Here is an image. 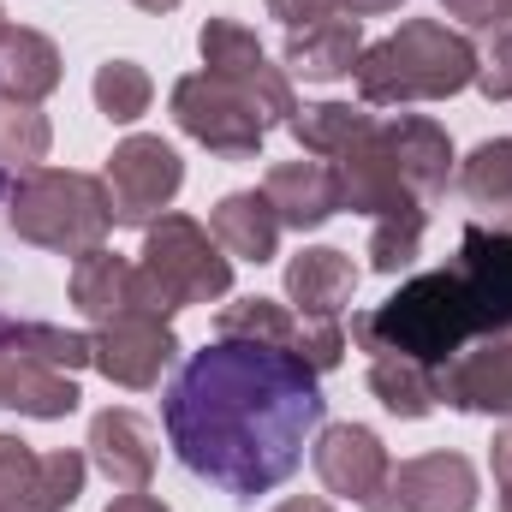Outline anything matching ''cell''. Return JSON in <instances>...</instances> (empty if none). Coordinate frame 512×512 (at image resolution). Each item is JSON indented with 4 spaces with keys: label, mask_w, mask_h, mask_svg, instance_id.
<instances>
[{
    "label": "cell",
    "mask_w": 512,
    "mask_h": 512,
    "mask_svg": "<svg viewBox=\"0 0 512 512\" xmlns=\"http://www.w3.org/2000/svg\"><path fill=\"white\" fill-rule=\"evenodd\" d=\"M322 405L328 399L304 358L256 340H215L185 358L161 417L191 477L215 483L233 501H251L298 471L304 435L322 423Z\"/></svg>",
    "instance_id": "6da1fadb"
},
{
    "label": "cell",
    "mask_w": 512,
    "mask_h": 512,
    "mask_svg": "<svg viewBox=\"0 0 512 512\" xmlns=\"http://www.w3.org/2000/svg\"><path fill=\"white\" fill-rule=\"evenodd\" d=\"M364 108H405V102H447L477 84V42L435 18H405L393 36L370 42L352 66Z\"/></svg>",
    "instance_id": "7a4b0ae2"
},
{
    "label": "cell",
    "mask_w": 512,
    "mask_h": 512,
    "mask_svg": "<svg viewBox=\"0 0 512 512\" xmlns=\"http://www.w3.org/2000/svg\"><path fill=\"white\" fill-rule=\"evenodd\" d=\"M352 340L370 358H417V364H447L453 352H465L477 340V316L465 304V286L453 268H429L417 280H405L393 298H382L376 310L352 316Z\"/></svg>",
    "instance_id": "3957f363"
},
{
    "label": "cell",
    "mask_w": 512,
    "mask_h": 512,
    "mask_svg": "<svg viewBox=\"0 0 512 512\" xmlns=\"http://www.w3.org/2000/svg\"><path fill=\"white\" fill-rule=\"evenodd\" d=\"M6 221H12V233L24 245H42V251H60V256H84V251H96V245H108L114 203H108V185L96 173L36 167V173H24L6 191Z\"/></svg>",
    "instance_id": "277c9868"
},
{
    "label": "cell",
    "mask_w": 512,
    "mask_h": 512,
    "mask_svg": "<svg viewBox=\"0 0 512 512\" xmlns=\"http://www.w3.org/2000/svg\"><path fill=\"white\" fill-rule=\"evenodd\" d=\"M143 274L161 280V292L185 304H215L233 292V256L215 245V233L191 215H161L143 227Z\"/></svg>",
    "instance_id": "5b68a950"
},
{
    "label": "cell",
    "mask_w": 512,
    "mask_h": 512,
    "mask_svg": "<svg viewBox=\"0 0 512 512\" xmlns=\"http://www.w3.org/2000/svg\"><path fill=\"white\" fill-rule=\"evenodd\" d=\"M173 120L185 137H197L209 155H227V161H251L268 137L262 108L215 72H185L173 84Z\"/></svg>",
    "instance_id": "8992f818"
},
{
    "label": "cell",
    "mask_w": 512,
    "mask_h": 512,
    "mask_svg": "<svg viewBox=\"0 0 512 512\" xmlns=\"http://www.w3.org/2000/svg\"><path fill=\"white\" fill-rule=\"evenodd\" d=\"M102 185H108V203H114V227H149L167 215V203L179 197L185 185V161L173 143L137 131L126 143H114L108 167H102Z\"/></svg>",
    "instance_id": "52a82bcc"
},
{
    "label": "cell",
    "mask_w": 512,
    "mask_h": 512,
    "mask_svg": "<svg viewBox=\"0 0 512 512\" xmlns=\"http://www.w3.org/2000/svg\"><path fill=\"white\" fill-rule=\"evenodd\" d=\"M197 48H203V66H209L215 78H227L239 96H251L268 126H292V114H298L292 84H286V72L262 54V42H256L251 24H239V18H209V24L197 30Z\"/></svg>",
    "instance_id": "ba28073f"
},
{
    "label": "cell",
    "mask_w": 512,
    "mask_h": 512,
    "mask_svg": "<svg viewBox=\"0 0 512 512\" xmlns=\"http://www.w3.org/2000/svg\"><path fill=\"white\" fill-rule=\"evenodd\" d=\"M477 507V465L465 453H417L387 465L382 489L364 512H471Z\"/></svg>",
    "instance_id": "9c48e42d"
},
{
    "label": "cell",
    "mask_w": 512,
    "mask_h": 512,
    "mask_svg": "<svg viewBox=\"0 0 512 512\" xmlns=\"http://www.w3.org/2000/svg\"><path fill=\"white\" fill-rule=\"evenodd\" d=\"M447 268L465 286V304L477 316V340L512 334V233L507 227H465L459 256Z\"/></svg>",
    "instance_id": "30bf717a"
},
{
    "label": "cell",
    "mask_w": 512,
    "mask_h": 512,
    "mask_svg": "<svg viewBox=\"0 0 512 512\" xmlns=\"http://www.w3.org/2000/svg\"><path fill=\"white\" fill-rule=\"evenodd\" d=\"M334 173H340V209H352V215H376V221H387V215H429L411 197V185L399 179L393 155H387L382 120L364 131L352 149L334 155Z\"/></svg>",
    "instance_id": "8fae6325"
},
{
    "label": "cell",
    "mask_w": 512,
    "mask_h": 512,
    "mask_svg": "<svg viewBox=\"0 0 512 512\" xmlns=\"http://www.w3.org/2000/svg\"><path fill=\"white\" fill-rule=\"evenodd\" d=\"M90 346H96V370L114 387H137V393L155 387L167 376V364L179 358L173 328L155 322V316H114L90 334Z\"/></svg>",
    "instance_id": "7c38bea8"
},
{
    "label": "cell",
    "mask_w": 512,
    "mask_h": 512,
    "mask_svg": "<svg viewBox=\"0 0 512 512\" xmlns=\"http://www.w3.org/2000/svg\"><path fill=\"white\" fill-rule=\"evenodd\" d=\"M435 376H441V405L465 417H512V334L471 340Z\"/></svg>",
    "instance_id": "4fadbf2b"
},
{
    "label": "cell",
    "mask_w": 512,
    "mask_h": 512,
    "mask_svg": "<svg viewBox=\"0 0 512 512\" xmlns=\"http://www.w3.org/2000/svg\"><path fill=\"white\" fill-rule=\"evenodd\" d=\"M310 459H316V477H322V489L328 495H340V501H370L376 489H382L387 477V447L376 429H364V423H328L322 435H316V447H310Z\"/></svg>",
    "instance_id": "5bb4252c"
},
{
    "label": "cell",
    "mask_w": 512,
    "mask_h": 512,
    "mask_svg": "<svg viewBox=\"0 0 512 512\" xmlns=\"http://www.w3.org/2000/svg\"><path fill=\"white\" fill-rule=\"evenodd\" d=\"M382 143L393 155V167H399V179L411 185V197L423 209H435L447 197V185H453V137H447V126H435L429 114H393V120H382Z\"/></svg>",
    "instance_id": "9a60e30c"
},
{
    "label": "cell",
    "mask_w": 512,
    "mask_h": 512,
    "mask_svg": "<svg viewBox=\"0 0 512 512\" xmlns=\"http://www.w3.org/2000/svg\"><path fill=\"white\" fill-rule=\"evenodd\" d=\"M262 197L274 203V215H280V227H292V233H316V227H328L334 215H340V173H334V161H274L268 167V179H262Z\"/></svg>",
    "instance_id": "2e32d148"
},
{
    "label": "cell",
    "mask_w": 512,
    "mask_h": 512,
    "mask_svg": "<svg viewBox=\"0 0 512 512\" xmlns=\"http://www.w3.org/2000/svg\"><path fill=\"white\" fill-rule=\"evenodd\" d=\"M90 465L126 495V489H149L155 477V429L126 411V405H108L90 417Z\"/></svg>",
    "instance_id": "e0dca14e"
},
{
    "label": "cell",
    "mask_w": 512,
    "mask_h": 512,
    "mask_svg": "<svg viewBox=\"0 0 512 512\" xmlns=\"http://www.w3.org/2000/svg\"><path fill=\"white\" fill-rule=\"evenodd\" d=\"M358 292V262L334 245H310L286 262V304L304 322H334Z\"/></svg>",
    "instance_id": "ac0fdd59"
},
{
    "label": "cell",
    "mask_w": 512,
    "mask_h": 512,
    "mask_svg": "<svg viewBox=\"0 0 512 512\" xmlns=\"http://www.w3.org/2000/svg\"><path fill=\"white\" fill-rule=\"evenodd\" d=\"M0 405L6 411H24V417H72L78 411V382L66 370H48L36 364L12 328L0 334Z\"/></svg>",
    "instance_id": "d6986e66"
},
{
    "label": "cell",
    "mask_w": 512,
    "mask_h": 512,
    "mask_svg": "<svg viewBox=\"0 0 512 512\" xmlns=\"http://www.w3.org/2000/svg\"><path fill=\"white\" fill-rule=\"evenodd\" d=\"M358 54H364L358 18H334V12H328V18H316V24H304V30L286 36V72H298V78H310V84L352 78Z\"/></svg>",
    "instance_id": "ffe728a7"
},
{
    "label": "cell",
    "mask_w": 512,
    "mask_h": 512,
    "mask_svg": "<svg viewBox=\"0 0 512 512\" xmlns=\"http://www.w3.org/2000/svg\"><path fill=\"white\" fill-rule=\"evenodd\" d=\"M209 233L239 262H274V251H280V215L262 191H227L209 209Z\"/></svg>",
    "instance_id": "44dd1931"
},
{
    "label": "cell",
    "mask_w": 512,
    "mask_h": 512,
    "mask_svg": "<svg viewBox=\"0 0 512 512\" xmlns=\"http://www.w3.org/2000/svg\"><path fill=\"white\" fill-rule=\"evenodd\" d=\"M131 280H137V262H126L120 251L96 245V251L72 256V310L90 316V322H114V316H131Z\"/></svg>",
    "instance_id": "7402d4cb"
},
{
    "label": "cell",
    "mask_w": 512,
    "mask_h": 512,
    "mask_svg": "<svg viewBox=\"0 0 512 512\" xmlns=\"http://www.w3.org/2000/svg\"><path fill=\"white\" fill-rule=\"evenodd\" d=\"M60 48L42 36V30H24V24H6L0 30V96H18V102H42L60 90Z\"/></svg>",
    "instance_id": "603a6c76"
},
{
    "label": "cell",
    "mask_w": 512,
    "mask_h": 512,
    "mask_svg": "<svg viewBox=\"0 0 512 512\" xmlns=\"http://www.w3.org/2000/svg\"><path fill=\"white\" fill-rule=\"evenodd\" d=\"M370 393L382 399L393 417H405V423H417V417H429L435 405H441V376H435V364H417V358H370Z\"/></svg>",
    "instance_id": "cb8c5ba5"
},
{
    "label": "cell",
    "mask_w": 512,
    "mask_h": 512,
    "mask_svg": "<svg viewBox=\"0 0 512 512\" xmlns=\"http://www.w3.org/2000/svg\"><path fill=\"white\" fill-rule=\"evenodd\" d=\"M54 149V126L36 102H18V96H0V179H24L48 161Z\"/></svg>",
    "instance_id": "d4e9b609"
},
{
    "label": "cell",
    "mask_w": 512,
    "mask_h": 512,
    "mask_svg": "<svg viewBox=\"0 0 512 512\" xmlns=\"http://www.w3.org/2000/svg\"><path fill=\"white\" fill-rule=\"evenodd\" d=\"M215 340H256V346H280L298 358V340H304V316L274 304V298H239L215 316Z\"/></svg>",
    "instance_id": "484cf974"
},
{
    "label": "cell",
    "mask_w": 512,
    "mask_h": 512,
    "mask_svg": "<svg viewBox=\"0 0 512 512\" xmlns=\"http://www.w3.org/2000/svg\"><path fill=\"white\" fill-rule=\"evenodd\" d=\"M370 126H376V114L370 108H352V102H316V108H298L292 114L298 149L304 155H322V161H334L340 149H352Z\"/></svg>",
    "instance_id": "4316f807"
},
{
    "label": "cell",
    "mask_w": 512,
    "mask_h": 512,
    "mask_svg": "<svg viewBox=\"0 0 512 512\" xmlns=\"http://www.w3.org/2000/svg\"><path fill=\"white\" fill-rule=\"evenodd\" d=\"M459 191L477 203V209H489L495 221L512 209V137H489V143H477L465 161H459Z\"/></svg>",
    "instance_id": "83f0119b"
},
{
    "label": "cell",
    "mask_w": 512,
    "mask_h": 512,
    "mask_svg": "<svg viewBox=\"0 0 512 512\" xmlns=\"http://www.w3.org/2000/svg\"><path fill=\"white\" fill-rule=\"evenodd\" d=\"M90 96H96V108H102L114 126H131V120H143V114H149L155 84H149V72H143L137 60H102V66H96Z\"/></svg>",
    "instance_id": "f1b7e54d"
},
{
    "label": "cell",
    "mask_w": 512,
    "mask_h": 512,
    "mask_svg": "<svg viewBox=\"0 0 512 512\" xmlns=\"http://www.w3.org/2000/svg\"><path fill=\"white\" fill-rule=\"evenodd\" d=\"M0 512H42V453L0 435Z\"/></svg>",
    "instance_id": "f546056e"
},
{
    "label": "cell",
    "mask_w": 512,
    "mask_h": 512,
    "mask_svg": "<svg viewBox=\"0 0 512 512\" xmlns=\"http://www.w3.org/2000/svg\"><path fill=\"white\" fill-rule=\"evenodd\" d=\"M12 340L36 358V364H48V370H66V376H78V370H90L96 364V346H90V334H72V328H54V322H24V328H12Z\"/></svg>",
    "instance_id": "4dcf8cb0"
},
{
    "label": "cell",
    "mask_w": 512,
    "mask_h": 512,
    "mask_svg": "<svg viewBox=\"0 0 512 512\" xmlns=\"http://www.w3.org/2000/svg\"><path fill=\"white\" fill-rule=\"evenodd\" d=\"M423 227H429V215H387V221H376V233H370V268L376 274H405L423 256Z\"/></svg>",
    "instance_id": "1f68e13d"
},
{
    "label": "cell",
    "mask_w": 512,
    "mask_h": 512,
    "mask_svg": "<svg viewBox=\"0 0 512 512\" xmlns=\"http://www.w3.org/2000/svg\"><path fill=\"white\" fill-rule=\"evenodd\" d=\"M84 477H90V459L78 447H54L42 453V512H72L84 495Z\"/></svg>",
    "instance_id": "d6a6232c"
},
{
    "label": "cell",
    "mask_w": 512,
    "mask_h": 512,
    "mask_svg": "<svg viewBox=\"0 0 512 512\" xmlns=\"http://www.w3.org/2000/svg\"><path fill=\"white\" fill-rule=\"evenodd\" d=\"M477 90L489 102H512V24L489 36V48H477Z\"/></svg>",
    "instance_id": "836d02e7"
},
{
    "label": "cell",
    "mask_w": 512,
    "mask_h": 512,
    "mask_svg": "<svg viewBox=\"0 0 512 512\" xmlns=\"http://www.w3.org/2000/svg\"><path fill=\"white\" fill-rule=\"evenodd\" d=\"M447 6V18H459V24H471V30H501L512 18L507 0H441Z\"/></svg>",
    "instance_id": "e575fe53"
},
{
    "label": "cell",
    "mask_w": 512,
    "mask_h": 512,
    "mask_svg": "<svg viewBox=\"0 0 512 512\" xmlns=\"http://www.w3.org/2000/svg\"><path fill=\"white\" fill-rule=\"evenodd\" d=\"M489 465H495V507L512 512V417H507V429H495Z\"/></svg>",
    "instance_id": "d590c367"
},
{
    "label": "cell",
    "mask_w": 512,
    "mask_h": 512,
    "mask_svg": "<svg viewBox=\"0 0 512 512\" xmlns=\"http://www.w3.org/2000/svg\"><path fill=\"white\" fill-rule=\"evenodd\" d=\"M262 6H268V18H280L286 30H304V24H316V18L334 12V0H262Z\"/></svg>",
    "instance_id": "8d00e7d4"
},
{
    "label": "cell",
    "mask_w": 512,
    "mask_h": 512,
    "mask_svg": "<svg viewBox=\"0 0 512 512\" xmlns=\"http://www.w3.org/2000/svg\"><path fill=\"white\" fill-rule=\"evenodd\" d=\"M108 512H173L167 501H155V495H143V489H126V495H114Z\"/></svg>",
    "instance_id": "74e56055"
},
{
    "label": "cell",
    "mask_w": 512,
    "mask_h": 512,
    "mask_svg": "<svg viewBox=\"0 0 512 512\" xmlns=\"http://www.w3.org/2000/svg\"><path fill=\"white\" fill-rule=\"evenodd\" d=\"M334 6H340L346 18H376V12H393L399 0H334Z\"/></svg>",
    "instance_id": "f35d334b"
},
{
    "label": "cell",
    "mask_w": 512,
    "mask_h": 512,
    "mask_svg": "<svg viewBox=\"0 0 512 512\" xmlns=\"http://www.w3.org/2000/svg\"><path fill=\"white\" fill-rule=\"evenodd\" d=\"M274 512H334L328 501H316V495H292V501H280Z\"/></svg>",
    "instance_id": "ab89813d"
},
{
    "label": "cell",
    "mask_w": 512,
    "mask_h": 512,
    "mask_svg": "<svg viewBox=\"0 0 512 512\" xmlns=\"http://www.w3.org/2000/svg\"><path fill=\"white\" fill-rule=\"evenodd\" d=\"M131 6H137V12H173L179 0H131Z\"/></svg>",
    "instance_id": "60d3db41"
},
{
    "label": "cell",
    "mask_w": 512,
    "mask_h": 512,
    "mask_svg": "<svg viewBox=\"0 0 512 512\" xmlns=\"http://www.w3.org/2000/svg\"><path fill=\"white\" fill-rule=\"evenodd\" d=\"M495 227H507V233H512V209H507V215H501V221H495Z\"/></svg>",
    "instance_id": "b9f144b4"
},
{
    "label": "cell",
    "mask_w": 512,
    "mask_h": 512,
    "mask_svg": "<svg viewBox=\"0 0 512 512\" xmlns=\"http://www.w3.org/2000/svg\"><path fill=\"white\" fill-rule=\"evenodd\" d=\"M0 30H6V12H0Z\"/></svg>",
    "instance_id": "7bdbcfd3"
},
{
    "label": "cell",
    "mask_w": 512,
    "mask_h": 512,
    "mask_svg": "<svg viewBox=\"0 0 512 512\" xmlns=\"http://www.w3.org/2000/svg\"><path fill=\"white\" fill-rule=\"evenodd\" d=\"M507 6H512V0H507Z\"/></svg>",
    "instance_id": "ee69618b"
}]
</instances>
